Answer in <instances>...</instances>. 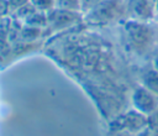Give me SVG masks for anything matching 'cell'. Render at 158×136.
Returning a JSON list of instances; mask_svg holds the SVG:
<instances>
[{"instance_id":"obj_1","label":"cell","mask_w":158,"mask_h":136,"mask_svg":"<svg viewBox=\"0 0 158 136\" xmlns=\"http://www.w3.org/2000/svg\"><path fill=\"white\" fill-rule=\"evenodd\" d=\"M121 15H123L122 0H106L83 14V21L93 26H102L117 20Z\"/></svg>"},{"instance_id":"obj_2","label":"cell","mask_w":158,"mask_h":136,"mask_svg":"<svg viewBox=\"0 0 158 136\" xmlns=\"http://www.w3.org/2000/svg\"><path fill=\"white\" fill-rule=\"evenodd\" d=\"M123 14L130 21L151 22L156 16V6L151 0H123Z\"/></svg>"},{"instance_id":"obj_3","label":"cell","mask_w":158,"mask_h":136,"mask_svg":"<svg viewBox=\"0 0 158 136\" xmlns=\"http://www.w3.org/2000/svg\"><path fill=\"white\" fill-rule=\"evenodd\" d=\"M126 32L130 43L137 51H146L152 43V31L144 22L130 21L126 23Z\"/></svg>"},{"instance_id":"obj_4","label":"cell","mask_w":158,"mask_h":136,"mask_svg":"<svg viewBox=\"0 0 158 136\" xmlns=\"http://www.w3.org/2000/svg\"><path fill=\"white\" fill-rule=\"evenodd\" d=\"M132 105L135 110L148 116L154 111H157L158 96L152 91H149L143 85H138L135 88L132 93Z\"/></svg>"},{"instance_id":"obj_5","label":"cell","mask_w":158,"mask_h":136,"mask_svg":"<svg viewBox=\"0 0 158 136\" xmlns=\"http://www.w3.org/2000/svg\"><path fill=\"white\" fill-rule=\"evenodd\" d=\"M80 20H83L81 12L68 11V10H62V9H57V7H54L52 11H49L47 14L48 26L53 31L67 28Z\"/></svg>"},{"instance_id":"obj_6","label":"cell","mask_w":158,"mask_h":136,"mask_svg":"<svg viewBox=\"0 0 158 136\" xmlns=\"http://www.w3.org/2000/svg\"><path fill=\"white\" fill-rule=\"evenodd\" d=\"M122 122L120 125V129H125L128 132L136 134L141 129L146 127V115L138 113L137 110H131V113L126 114L122 117Z\"/></svg>"},{"instance_id":"obj_7","label":"cell","mask_w":158,"mask_h":136,"mask_svg":"<svg viewBox=\"0 0 158 136\" xmlns=\"http://www.w3.org/2000/svg\"><path fill=\"white\" fill-rule=\"evenodd\" d=\"M142 85L158 96V72L151 67L142 74Z\"/></svg>"},{"instance_id":"obj_8","label":"cell","mask_w":158,"mask_h":136,"mask_svg":"<svg viewBox=\"0 0 158 136\" xmlns=\"http://www.w3.org/2000/svg\"><path fill=\"white\" fill-rule=\"evenodd\" d=\"M26 25H30V26H35V27H43V26H47L48 25V21H47V14L46 12H41V11H35L26 21H25Z\"/></svg>"},{"instance_id":"obj_9","label":"cell","mask_w":158,"mask_h":136,"mask_svg":"<svg viewBox=\"0 0 158 136\" xmlns=\"http://www.w3.org/2000/svg\"><path fill=\"white\" fill-rule=\"evenodd\" d=\"M54 1H56L57 9L81 12L80 11V0H54Z\"/></svg>"},{"instance_id":"obj_10","label":"cell","mask_w":158,"mask_h":136,"mask_svg":"<svg viewBox=\"0 0 158 136\" xmlns=\"http://www.w3.org/2000/svg\"><path fill=\"white\" fill-rule=\"evenodd\" d=\"M30 2L33 5V7L37 11L46 12V14H48L49 11H52L56 7V1L54 0H31Z\"/></svg>"},{"instance_id":"obj_11","label":"cell","mask_w":158,"mask_h":136,"mask_svg":"<svg viewBox=\"0 0 158 136\" xmlns=\"http://www.w3.org/2000/svg\"><path fill=\"white\" fill-rule=\"evenodd\" d=\"M35 11H37V10L33 7V5H32L31 2H28V4L23 5V6H21L20 9H17L16 11H14V12H16L17 19H20V20H22V21L25 22Z\"/></svg>"},{"instance_id":"obj_12","label":"cell","mask_w":158,"mask_h":136,"mask_svg":"<svg viewBox=\"0 0 158 136\" xmlns=\"http://www.w3.org/2000/svg\"><path fill=\"white\" fill-rule=\"evenodd\" d=\"M106 0H80V11H81V15L88 12L89 10L94 9L95 6L100 5L101 2H104Z\"/></svg>"},{"instance_id":"obj_13","label":"cell","mask_w":158,"mask_h":136,"mask_svg":"<svg viewBox=\"0 0 158 136\" xmlns=\"http://www.w3.org/2000/svg\"><path fill=\"white\" fill-rule=\"evenodd\" d=\"M11 11L9 0H0V19H4L7 16V14Z\"/></svg>"},{"instance_id":"obj_14","label":"cell","mask_w":158,"mask_h":136,"mask_svg":"<svg viewBox=\"0 0 158 136\" xmlns=\"http://www.w3.org/2000/svg\"><path fill=\"white\" fill-rule=\"evenodd\" d=\"M30 1L31 0H9V4H10V7H11V11H16L21 6L28 4Z\"/></svg>"},{"instance_id":"obj_15","label":"cell","mask_w":158,"mask_h":136,"mask_svg":"<svg viewBox=\"0 0 158 136\" xmlns=\"http://www.w3.org/2000/svg\"><path fill=\"white\" fill-rule=\"evenodd\" d=\"M135 136H153V132L148 127H143L135 134Z\"/></svg>"},{"instance_id":"obj_16","label":"cell","mask_w":158,"mask_h":136,"mask_svg":"<svg viewBox=\"0 0 158 136\" xmlns=\"http://www.w3.org/2000/svg\"><path fill=\"white\" fill-rule=\"evenodd\" d=\"M152 67L158 72V53L153 57V61H152Z\"/></svg>"},{"instance_id":"obj_17","label":"cell","mask_w":158,"mask_h":136,"mask_svg":"<svg viewBox=\"0 0 158 136\" xmlns=\"http://www.w3.org/2000/svg\"><path fill=\"white\" fill-rule=\"evenodd\" d=\"M154 21H156V22H158V10L156 11V16H154Z\"/></svg>"},{"instance_id":"obj_18","label":"cell","mask_w":158,"mask_h":136,"mask_svg":"<svg viewBox=\"0 0 158 136\" xmlns=\"http://www.w3.org/2000/svg\"><path fill=\"white\" fill-rule=\"evenodd\" d=\"M154 6H156V11L158 10V0H154Z\"/></svg>"},{"instance_id":"obj_19","label":"cell","mask_w":158,"mask_h":136,"mask_svg":"<svg viewBox=\"0 0 158 136\" xmlns=\"http://www.w3.org/2000/svg\"><path fill=\"white\" fill-rule=\"evenodd\" d=\"M151 1H153V2H154V0H151Z\"/></svg>"}]
</instances>
